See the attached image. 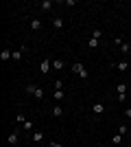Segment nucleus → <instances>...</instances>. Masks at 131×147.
<instances>
[{
    "mask_svg": "<svg viewBox=\"0 0 131 147\" xmlns=\"http://www.w3.org/2000/svg\"><path fill=\"white\" fill-rule=\"evenodd\" d=\"M72 73H76L79 77H81V79H87V77H90V73H87V68L83 66L81 61H74V64H72Z\"/></svg>",
    "mask_w": 131,
    "mask_h": 147,
    "instance_id": "obj_1",
    "label": "nucleus"
},
{
    "mask_svg": "<svg viewBox=\"0 0 131 147\" xmlns=\"http://www.w3.org/2000/svg\"><path fill=\"white\" fill-rule=\"evenodd\" d=\"M50 68H53V59H42V64H39V73L42 75H48L50 73Z\"/></svg>",
    "mask_w": 131,
    "mask_h": 147,
    "instance_id": "obj_2",
    "label": "nucleus"
},
{
    "mask_svg": "<svg viewBox=\"0 0 131 147\" xmlns=\"http://www.w3.org/2000/svg\"><path fill=\"white\" fill-rule=\"evenodd\" d=\"M7 143H9V145H18L20 143V129H13L11 134L7 136Z\"/></svg>",
    "mask_w": 131,
    "mask_h": 147,
    "instance_id": "obj_3",
    "label": "nucleus"
},
{
    "mask_svg": "<svg viewBox=\"0 0 131 147\" xmlns=\"http://www.w3.org/2000/svg\"><path fill=\"white\" fill-rule=\"evenodd\" d=\"M116 92H118V101L122 103V101H125V94H127V84H118V86H116Z\"/></svg>",
    "mask_w": 131,
    "mask_h": 147,
    "instance_id": "obj_4",
    "label": "nucleus"
},
{
    "mask_svg": "<svg viewBox=\"0 0 131 147\" xmlns=\"http://www.w3.org/2000/svg\"><path fill=\"white\" fill-rule=\"evenodd\" d=\"M92 112L96 114V117H98V114H103V112H105V103H103V101H96V103L92 105Z\"/></svg>",
    "mask_w": 131,
    "mask_h": 147,
    "instance_id": "obj_5",
    "label": "nucleus"
},
{
    "mask_svg": "<svg viewBox=\"0 0 131 147\" xmlns=\"http://www.w3.org/2000/svg\"><path fill=\"white\" fill-rule=\"evenodd\" d=\"M50 114H53V117H55V119L63 117V108H61V105H59V103H57L55 108H53V112H50Z\"/></svg>",
    "mask_w": 131,
    "mask_h": 147,
    "instance_id": "obj_6",
    "label": "nucleus"
},
{
    "mask_svg": "<svg viewBox=\"0 0 131 147\" xmlns=\"http://www.w3.org/2000/svg\"><path fill=\"white\" fill-rule=\"evenodd\" d=\"M53 68H55V70H63V68H66V61L63 59H53Z\"/></svg>",
    "mask_w": 131,
    "mask_h": 147,
    "instance_id": "obj_7",
    "label": "nucleus"
},
{
    "mask_svg": "<svg viewBox=\"0 0 131 147\" xmlns=\"http://www.w3.org/2000/svg\"><path fill=\"white\" fill-rule=\"evenodd\" d=\"M39 9H42V11H50V9H53V2H50V0H42V2H39Z\"/></svg>",
    "mask_w": 131,
    "mask_h": 147,
    "instance_id": "obj_8",
    "label": "nucleus"
},
{
    "mask_svg": "<svg viewBox=\"0 0 131 147\" xmlns=\"http://www.w3.org/2000/svg\"><path fill=\"white\" fill-rule=\"evenodd\" d=\"M11 57H13V53H11V51H2V53H0V59H2V61H7V59H11Z\"/></svg>",
    "mask_w": 131,
    "mask_h": 147,
    "instance_id": "obj_9",
    "label": "nucleus"
},
{
    "mask_svg": "<svg viewBox=\"0 0 131 147\" xmlns=\"http://www.w3.org/2000/svg\"><path fill=\"white\" fill-rule=\"evenodd\" d=\"M33 97H35V99H39V101H42V99H44V88H42V86H37V90L33 92Z\"/></svg>",
    "mask_w": 131,
    "mask_h": 147,
    "instance_id": "obj_10",
    "label": "nucleus"
},
{
    "mask_svg": "<svg viewBox=\"0 0 131 147\" xmlns=\"http://www.w3.org/2000/svg\"><path fill=\"white\" fill-rule=\"evenodd\" d=\"M116 68H118L120 73H125L127 68H129V61H118V64H116Z\"/></svg>",
    "mask_w": 131,
    "mask_h": 147,
    "instance_id": "obj_11",
    "label": "nucleus"
},
{
    "mask_svg": "<svg viewBox=\"0 0 131 147\" xmlns=\"http://www.w3.org/2000/svg\"><path fill=\"white\" fill-rule=\"evenodd\" d=\"M53 26H55L57 31H59V29H63V20H61V18H55V20H53Z\"/></svg>",
    "mask_w": 131,
    "mask_h": 147,
    "instance_id": "obj_12",
    "label": "nucleus"
},
{
    "mask_svg": "<svg viewBox=\"0 0 131 147\" xmlns=\"http://www.w3.org/2000/svg\"><path fill=\"white\" fill-rule=\"evenodd\" d=\"M33 141H35V143H42L44 141V134H42V132H33Z\"/></svg>",
    "mask_w": 131,
    "mask_h": 147,
    "instance_id": "obj_13",
    "label": "nucleus"
},
{
    "mask_svg": "<svg viewBox=\"0 0 131 147\" xmlns=\"http://www.w3.org/2000/svg\"><path fill=\"white\" fill-rule=\"evenodd\" d=\"M53 97H55V101L59 103V101H61V99L66 97V94H63V90H55V94H53Z\"/></svg>",
    "mask_w": 131,
    "mask_h": 147,
    "instance_id": "obj_14",
    "label": "nucleus"
},
{
    "mask_svg": "<svg viewBox=\"0 0 131 147\" xmlns=\"http://www.w3.org/2000/svg\"><path fill=\"white\" fill-rule=\"evenodd\" d=\"M31 29L33 31H39V29H42V22H39V20H31Z\"/></svg>",
    "mask_w": 131,
    "mask_h": 147,
    "instance_id": "obj_15",
    "label": "nucleus"
},
{
    "mask_svg": "<svg viewBox=\"0 0 131 147\" xmlns=\"http://www.w3.org/2000/svg\"><path fill=\"white\" fill-rule=\"evenodd\" d=\"M92 37H94V40H100V37H103V29H94L92 31Z\"/></svg>",
    "mask_w": 131,
    "mask_h": 147,
    "instance_id": "obj_16",
    "label": "nucleus"
},
{
    "mask_svg": "<svg viewBox=\"0 0 131 147\" xmlns=\"http://www.w3.org/2000/svg\"><path fill=\"white\" fill-rule=\"evenodd\" d=\"M98 44H100V40H94V37H90V42H87V46H90V49H96Z\"/></svg>",
    "mask_w": 131,
    "mask_h": 147,
    "instance_id": "obj_17",
    "label": "nucleus"
},
{
    "mask_svg": "<svg viewBox=\"0 0 131 147\" xmlns=\"http://www.w3.org/2000/svg\"><path fill=\"white\" fill-rule=\"evenodd\" d=\"M112 143H114V145H120V143H122V134H114Z\"/></svg>",
    "mask_w": 131,
    "mask_h": 147,
    "instance_id": "obj_18",
    "label": "nucleus"
},
{
    "mask_svg": "<svg viewBox=\"0 0 131 147\" xmlns=\"http://www.w3.org/2000/svg\"><path fill=\"white\" fill-rule=\"evenodd\" d=\"M35 90H37V86H35V84H29V86H26V92H29V94H33Z\"/></svg>",
    "mask_w": 131,
    "mask_h": 147,
    "instance_id": "obj_19",
    "label": "nucleus"
},
{
    "mask_svg": "<svg viewBox=\"0 0 131 147\" xmlns=\"http://www.w3.org/2000/svg\"><path fill=\"white\" fill-rule=\"evenodd\" d=\"M120 51H122V53H129V51H131V46H129V44H127V42H122V46H120Z\"/></svg>",
    "mask_w": 131,
    "mask_h": 147,
    "instance_id": "obj_20",
    "label": "nucleus"
},
{
    "mask_svg": "<svg viewBox=\"0 0 131 147\" xmlns=\"http://www.w3.org/2000/svg\"><path fill=\"white\" fill-rule=\"evenodd\" d=\"M55 90H63V81H61V79L55 81Z\"/></svg>",
    "mask_w": 131,
    "mask_h": 147,
    "instance_id": "obj_21",
    "label": "nucleus"
},
{
    "mask_svg": "<svg viewBox=\"0 0 131 147\" xmlns=\"http://www.w3.org/2000/svg\"><path fill=\"white\" fill-rule=\"evenodd\" d=\"M122 42H125V40H122V37H114V44H116V46H118V49H120V46H122Z\"/></svg>",
    "mask_w": 131,
    "mask_h": 147,
    "instance_id": "obj_22",
    "label": "nucleus"
},
{
    "mask_svg": "<svg viewBox=\"0 0 131 147\" xmlns=\"http://www.w3.org/2000/svg\"><path fill=\"white\" fill-rule=\"evenodd\" d=\"M118 134H122V136L127 134V125H120V127H118Z\"/></svg>",
    "mask_w": 131,
    "mask_h": 147,
    "instance_id": "obj_23",
    "label": "nucleus"
},
{
    "mask_svg": "<svg viewBox=\"0 0 131 147\" xmlns=\"http://www.w3.org/2000/svg\"><path fill=\"white\" fill-rule=\"evenodd\" d=\"M20 57H22V53H20V51H13V57H11V59H20Z\"/></svg>",
    "mask_w": 131,
    "mask_h": 147,
    "instance_id": "obj_24",
    "label": "nucleus"
},
{
    "mask_svg": "<svg viewBox=\"0 0 131 147\" xmlns=\"http://www.w3.org/2000/svg\"><path fill=\"white\" fill-rule=\"evenodd\" d=\"M22 125H24V129H33V123H31V121H26V123H22Z\"/></svg>",
    "mask_w": 131,
    "mask_h": 147,
    "instance_id": "obj_25",
    "label": "nucleus"
},
{
    "mask_svg": "<svg viewBox=\"0 0 131 147\" xmlns=\"http://www.w3.org/2000/svg\"><path fill=\"white\" fill-rule=\"evenodd\" d=\"M15 121H18V123H26V119L22 117V114H18V117H15Z\"/></svg>",
    "mask_w": 131,
    "mask_h": 147,
    "instance_id": "obj_26",
    "label": "nucleus"
},
{
    "mask_svg": "<svg viewBox=\"0 0 131 147\" xmlns=\"http://www.w3.org/2000/svg\"><path fill=\"white\" fill-rule=\"evenodd\" d=\"M125 117H127V119H129V121H131V110H129V108H127V110H125Z\"/></svg>",
    "mask_w": 131,
    "mask_h": 147,
    "instance_id": "obj_27",
    "label": "nucleus"
},
{
    "mask_svg": "<svg viewBox=\"0 0 131 147\" xmlns=\"http://www.w3.org/2000/svg\"><path fill=\"white\" fill-rule=\"evenodd\" d=\"M50 147H63V145H61V143H57V141H55V143H50Z\"/></svg>",
    "mask_w": 131,
    "mask_h": 147,
    "instance_id": "obj_28",
    "label": "nucleus"
}]
</instances>
